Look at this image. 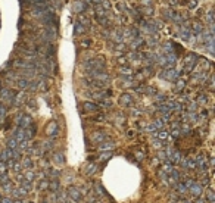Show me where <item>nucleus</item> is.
<instances>
[{
  "mask_svg": "<svg viewBox=\"0 0 215 203\" xmlns=\"http://www.w3.org/2000/svg\"><path fill=\"white\" fill-rule=\"evenodd\" d=\"M31 118L30 116H27V115H24V116H21V118H18V125L19 128H24V130H27L30 125H31Z\"/></svg>",
  "mask_w": 215,
  "mask_h": 203,
  "instance_id": "nucleus-1",
  "label": "nucleus"
},
{
  "mask_svg": "<svg viewBox=\"0 0 215 203\" xmlns=\"http://www.w3.org/2000/svg\"><path fill=\"white\" fill-rule=\"evenodd\" d=\"M68 196L71 197L72 200H80V199H81V193H80V190L75 188V187H69V188H68Z\"/></svg>",
  "mask_w": 215,
  "mask_h": 203,
  "instance_id": "nucleus-2",
  "label": "nucleus"
},
{
  "mask_svg": "<svg viewBox=\"0 0 215 203\" xmlns=\"http://www.w3.org/2000/svg\"><path fill=\"white\" fill-rule=\"evenodd\" d=\"M162 78H166V80H169V81H174V80H177V78H178V72H177V71H174V69L165 71V72H163V75H162Z\"/></svg>",
  "mask_w": 215,
  "mask_h": 203,
  "instance_id": "nucleus-3",
  "label": "nucleus"
},
{
  "mask_svg": "<svg viewBox=\"0 0 215 203\" xmlns=\"http://www.w3.org/2000/svg\"><path fill=\"white\" fill-rule=\"evenodd\" d=\"M189 190H190V193H192L195 197H199V196H200V193H202V187L199 186V184H196V183L190 187Z\"/></svg>",
  "mask_w": 215,
  "mask_h": 203,
  "instance_id": "nucleus-4",
  "label": "nucleus"
},
{
  "mask_svg": "<svg viewBox=\"0 0 215 203\" xmlns=\"http://www.w3.org/2000/svg\"><path fill=\"white\" fill-rule=\"evenodd\" d=\"M131 102H133V97H131L130 94H122V96L119 97V103L124 104V106H130Z\"/></svg>",
  "mask_w": 215,
  "mask_h": 203,
  "instance_id": "nucleus-5",
  "label": "nucleus"
},
{
  "mask_svg": "<svg viewBox=\"0 0 215 203\" xmlns=\"http://www.w3.org/2000/svg\"><path fill=\"white\" fill-rule=\"evenodd\" d=\"M47 188L53 193V191H57V188H59V180L57 178H53L49 184H47Z\"/></svg>",
  "mask_w": 215,
  "mask_h": 203,
  "instance_id": "nucleus-6",
  "label": "nucleus"
},
{
  "mask_svg": "<svg viewBox=\"0 0 215 203\" xmlns=\"http://www.w3.org/2000/svg\"><path fill=\"white\" fill-rule=\"evenodd\" d=\"M47 134L54 137V135L57 134V125H56V122H50V125L47 127Z\"/></svg>",
  "mask_w": 215,
  "mask_h": 203,
  "instance_id": "nucleus-7",
  "label": "nucleus"
},
{
  "mask_svg": "<svg viewBox=\"0 0 215 203\" xmlns=\"http://www.w3.org/2000/svg\"><path fill=\"white\" fill-rule=\"evenodd\" d=\"M53 160L57 163V165H62V163H65V156H63V153H54L53 154Z\"/></svg>",
  "mask_w": 215,
  "mask_h": 203,
  "instance_id": "nucleus-8",
  "label": "nucleus"
},
{
  "mask_svg": "<svg viewBox=\"0 0 215 203\" xmlns=\"http://www.w3.org/2000/svg\"><path fill=\"white\" fill-rule=\"evenodd\" d=\"M99 149L100 150H112V149H115V143H102L100 146H99Z\"/></svg>",
  "mask_w": 215,
  "mask_h": 203,
  "instance_id": "nucleus-9",
  "label": "nucleus"
},
{
  "mask_svg": "<svg viewBox=\"0 0 215 203\" xmlns=\"http://www.w3.org/2000/svg\"><path fill=\"white\" fill-rule=\"evenodd\" d=\"M18 141L15 140V138H10V140H7V149H10V150H16L18 149Z\"/></svg>",
  "mask_w": 215,
  "mask_h": 203,
  "instance_id": "nucleus-10",
  "label": "nucleus"
},
{
  "mask_svg": "<svg viewBox=\"0 0 215 203\" xmlns=\"http://www.w3.org/2000/svg\"><path fill=\"white\" fill-rule=\"evenodd\" d=\"M83 107H84L86 110H89V112H96V110L99 109V107H97L96 104H93V103H84Z\"/></svg>",
  "mask_w": 215,
  "mask_h": 203,
  "instance_id": "nucleus-11",
  "label": "nucleus"
},
{
  "mask_svg": "<svg viewBox=\"0 0 215 203\" xmlns=\"http://www.w3.org/2000/svg\"><path fill=\"white\" fill-rule=\"evenodd\" d=\"M106 140V135H103L102 133H96L93 135V141H99V143H103Z\"/></svg>",
  "mask_w": 215,
  "mask_h": 203,
  "instance_id": "nucleus-12",
  "label": "nucleus"
},
{
  "mask_svg": "<svg viewBox=\"0 0 215 203\" xmlns=\"http://www.w3.org/2000/svg\"><path fill=\"white\" fill-rule=\"evenodd\" d=\"M22 165H24L25 168H28V169L33 168V162H31V159H30L28 156H25V157H24V162H22Z\"/></svg>",
  "mask_w": 215,
  "mask_h": 203,
  "instance_id": "nucleus-13",
  "label": "nucleus"
},
{
  "mask_svg": "<svg viewBox=\"0 0 215 203\" xmlns=\"http://www.w3.org/2000/svg\"><path fill=\"white\" fill-rule=\"evenodd\" d=\"M171 160L174 162V163H178L180 160H181V154L180 153H171Z\"/></svg>",
  "mask_w": 215,
  "mask_h": 203,
  "instance_id": "nucleus-14",
  "label": "nucleus"
},
{
  "mask_svg": "<svg viewBox=\"0 0 215 203\" xmlns=\"http://www.w3.org/2000/svg\"><path fill=\"white\" fill-rule=\"evenodd\" d=\"M36 178V175H34V172H31V171H28L27 174H25V181H33Z\"/></svg>",
  "mask_w": 215,
  "mask_h": 203,
  "instance_id": "nucleus-15",
  "label": "nucleus"
},
{
  "mask_svg": "<svg viewBox=\"0 0 215 203\" xmlns=\"http://www.w3.org/2000/svg\"><path fill=\"white\" fill-rule=\"evenodd\" d=\"M28 85H30V83H28L27 80H19V81H18V87H19V88H27Z\"/></svg>",
  "mask_w": 215,
  "mask_h": 203,
  "instance_id": "nucleus-16",
  "label": "nucleus"
},
{
  "mask_svg": "<svg viewBox=\"0 0 215 203\" xmlns=\"http://www.w3.org/2000/svg\"><path fill=\"white\" fill-rule=\"evenodd\" d=\"M22 188H25L27 191H30V190L33 188V184H31V181H22Z\"/></svg>",
  "mask_w": 215,
  "mask_h": 203,
  "instance_id": "nucleus-17",
  "label": "nucleus"
},
{
  "mask_svg": "<svg viewBox=\"0 0 215 203\" xmlns=\"http://www.w3.org/2000/svg\"><path fill=\"white\" fill-rule=\"evenodd\" d=\"M47 184H49V183H47L46 180H41V181L38 183V187H37V188H38V190H44V188H47Z\"/></svg>",
  "mask_w": 215,
  "mask_h": 203,
  "instance_id": "nucleus-18",
  "label": "nucleus"
},
{
  "mask_svg": "<svg viewBox=\"0 0 215 203\" xmlns=\"http://www.w3.org/2000/svg\"><path fill=\"white\" fill-rule=\"evenodd\" d=\"M49 174H50V177L57 178V177L60 175V171H57V169H50V171H49Z\"/></svg>",
  "mask_w": 215,
  "mask_h": 203,
  "instance_id": "nucleus-19",
  "label": "nucleus"
},
{
  "mask_svg": "<svg viewBox=\"0 0 215 203\" xmlns=\"http://www.w3.org/2000/svg\"><path fill=\"white\" fill-rule=\"evenodd\" d=\"M7 172V169H6V163L4 162H0V174L1 175H4Z\"/></svg>",
  "mask_w": 215,
  "mask_h": 203,
  "instance_id": "nucleus-20",
  "label": "nucleus"
},
{
  "mask_svg": "<svg viewBox=\"0 0 215 203\" xmlns=\"http://www.w3.org/2000/svg\"><path fill=\"white\" fill-rule=\"evenodd\" d=\"M177 190H178L181 194H186V191H187L186 186H183V184H178V186H177Z\"/></svg>",
  "mask_w": 215,
  "mask_h": 203,
  "instance_id": "nucleus-21",
  "label": "nucleus"
},
{
  "mask_svg": "<svg viewBox=\"0 0 215 203\" xmlns=\"http://www.w3.org/2000/svg\"><path fill=\"white\" fill-rule=\"evenodd\" d=\"M158 137H159V140H165V138L168 137V133H166V131H159Z\"/></svg>",
  "mask_w": 215,
  "mask_h": 203,
  "instance_id": "nucleus-22",
  "label": "nucleus"
},
{
  "mask_svg": "<svg viewBox=\"0 0 215 203\" xmlns=\"http://www.w3.org/2000/svg\"><path fill=\"white\" fill-rule=\"evenodd\" d=\"M94 169H96V165H90L89 168H87V171H86V174H87V175L93 174V172H94Z\"/></svg>",
  "mask_w": 215,
  "mask_h": 203,
  "instance_id": "nucleus-23",
  "label": "nucleus"
},
{
  "mask_svg": "<svg viewBox=\"0 0 215 203\" xmlns=\"http://www.w3.org/2000/svg\"><path fill=\"white\" fill-rule=\"evenodd\" d=\"M110 156H112V153H103V154L100 156V160H107Z\"/></svg>",
  "mask_w": 215,
  "mask_h": 203,
  "instance_id": "nucleus-24",
  "label": "nucleus"
},
{
  "mask_svg": "<svg viewBox=\"0 0 215 203\" xmlns=\"http://www.w3.org/2000/svg\"><path fill=\"white\" fill-rule=\"evenodd\" d=\"M57 202H62V203L66 202V197H65V194H59V196H57Z\"/></svg>",
  "mask_w": 215,
  "mask_h": 203,
  "instance_id": "nucleus-25",
  "label": "nucleus"
},
{
  "mask_svg": "<svg viewBox=\"0 0 215 203\" xmlns=\"http://www.w3.org/2000/svg\"><path fill=\"white\" fill-rule=\"evenodd\" d=\"M189 166H190V168H197L196 160H195V159H190V160H189Z\"/></svg>",
  "mask_w": 215,
  "mask_h": 203,
  "instance_id": "nucleus-26",
  "label": "nucleus"
},
{
  "mask_svg": "<svg viewBox=\"0 0 215 203\" xmlns=\"http://www.w3.org/2000/svg\"><path fill=\"white\" fill-rule=\"evenodd\" d=\"M0 203H12V199H9V197H1V199H0Z\"/></svg>",
  "mask_w": 215,
  "mask_h": 203,
  "instance_id": "nucleus-27",
  "label": "nucleus"
},
{
  "mask_svg": "<svg viewBox=\"0 0 215 203\" xmlns=\"http://www.w3.org/2000/svg\"><path fill=\"white\" fill-rule=\"evenodd\" d=\"M193 184H195V181H193V180H187V183H186V188L189 190V188L193 186Z\"/></svg>",
  "mask_w": 215,
  "mask_h": 203,
  "instance_id": "nucleus-28",
  "label": "nucleus"
},
{
  "mask_svg": "<svg viewBox=\"0 0 215 203\" xmlns=\"http://www.w3.org/2000/svg\"><path fill=\"white\" fill-rule=\"evenodd\" d=\"M83 33V27L80 24H77V30H75V34H81Z\"/></svg>",
  "mask_w": 215,
  "mask_h": 203,
  "instance_id": "nucleus-29",
  "label": "nucleus"
},
{
  "mask_svg": "<svg viewBox=\"0 0 215 203\" xmlns=\"http://www.w3.org/2000/svg\"><path fill=\"white\" fill-rule=\"evenodd\" d=\"M208 199H209V202H214V193L211 190L208 191Z\"/></svg>",
  "mask_w": 215,
  "mask_h": 203,
  "instance_id": "nucleus-30",
  "label": "nucleus"
},
{
  "mask_svg": "<svg viewBox=\"0 0 215 203\" xmlns=\"http://www.w3.org/2000/svg\"><path fill=\"white\" fill-rule=\"evenodd\" d=\"M21 168H22V166H21L19 163H16V162L13 163V169H15V172H19V171H21Z\"/></svg>",
  "mask_w": 215,
  "mask_h": 203,
  "instance_id": "nucleus-31",
  "label": "nucleus"
},
{
  "mask_svg": "<svg viewBox=\"0 0 215 203\" xmlns=\"http://www.w3.org/2000/svg\"><path fill=\"white\" fill-rule=\"evenodd\" d=\"M4 113H6V109L0 106V118H1V116H4Z\"/></svg>",
  "mask_w": 215,
  "mask_h": 203,
  "instance_id": "nucleus-32",
  "label": "nucleus"
},
{
  "mask_svg": "<svg viewBox=\"0 0 215 203\" xmlns=\"http://www.w3.org/2000/svg\"><path fill=\"white\" fill-rule=\"evenodd\" d=\"M178 134H180L178 130H174V131H172V137H178Z\"/></svg>",
  "mask_w": 215,
  "mask_h": 203,
  "instance_id": "nucleus-33",
  "label": "nucleus"
},
{
  "mask_svg": "<svg viewBox=\"0 0 215 203\" xmlns=\"http://www.w3.org/2000/svg\"><path fill=\"white\" fill-rule=\"evenodd\" d=\"M121 71H122V72H127V74L131 72V69H128V68H121Z\"/></svg>",
  "mask_w": 215,
  "mask_h": 203,
  "instance_id": "nucleus-34",
  "label": "nucleus"
},
{
  "mask_svg": "<svg viewBox=\"0 0 215 203\" xmlns=\"http://www.w3.org/2000/svg\"><path fill=\"white\" fill-rule=\"evenodd\" d=\"M16 180H18L19 183H22V180H24V177H22V175H19V174H18V175H16Z\"/></svg>",
  "mask_w": 215,
  "mask_h": 203,
  "instance_id": "nucleus-35",
  "label": "nucleus"
},
{
  "mask_svg": "<svg viewBox=\"0 0 215 203\" xmlns=\"http://www.w3.org/2000/svg\"><path fill=\"white\" fill-rule=\"evenodd\" d=\"M137 159H143V154H142V153H137Z\"/></svg>",
  "mask_w": 215,
  "mask_h": 203,
  "instance_id": "nucleus-36",
  "label": "nucleus"
},
{
  "mask_svg": "<svg viewBox=\"0 0 215 203\" xmlns=\"http://www.w3.org/2000/svg\"><path fill=\"white\" fill-rule=\"evenodd\" d=\"M12 203H22L21 200H15V202H12Z\"/></svg>",
  "mask_w": 215,
  "mask_h": 203,
  "instance_id": "nucleus-37",
  "label": "nucleus"
},
{
  "mask_svg": "<svg viewBox=\"0 0 215 203\" xmlns=\"http://www.w3.org/2000/svg\"><path fill=\"white\" fill-rule=\"evenodd\" d=\"M28 203H34V202H28Z\"/></svg>",
  "mask_w": 215,
  "mask_h": 203,
  "instance_id": "nucleus-38",
  "label": "nucleus"
},
{
  "mask_svg": "<svg viewBox=\"0 0 215 203\" xmlns=\"http://www.w3.org/2000/svg\"><path fill=\"white\" fill-rule=\"evenodd\" d=\"M0 199H1V194H0Z\"/></svg>",
  "mask_w": 215,
  "mask_h": 203,
  "instance_id": "nucleus-39",
  "label": "nucleus"
},
{
  "mask_svg": "<svg viewBox=\"0 0 215 203\" xmlns=\"http://www.w3.org/2000/svg\"><path fill=\"white\" fill-rule=\"evenodd\" d=\"M186 203H190V202H186Z\"/></svg>",
  "mask_w": 215,
  "mask_h": 203,
  "instance_id": "nucleus-40",
  "label": "nucleus"
}]
</instances>
